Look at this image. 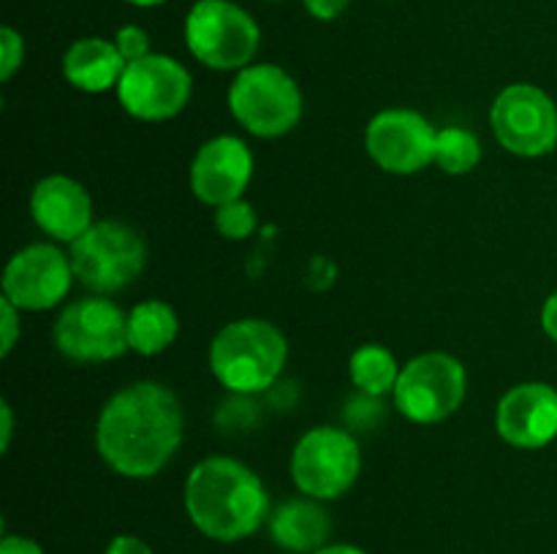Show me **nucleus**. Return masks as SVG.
<instances>
[{"label":"nucleus","instance_id":"obj_1","mask_svg":"<svg viewBox=\"0 0 557 554\" xmlns=\"http://www.w3.org/2000/svg\"><path fill=\"white\" fill-rule=\"evenodd\" d=\"M185 418L172 389L152 380L131 383L109 396L98 416L101 459L125 478H152L183 443Z\"/></svg>","mask_w":557,"mask_h":554},{"label":"nucleus","instance_id":"obj_2","mask_svg":"<svg viewBox=\"0 0 557 554\" xmlns=\"http://www.w3.org/2000/svg\"><path fill=\"white\" fill-rule=\"evenodd\" d=\"M185 511L201 536L234 543L270 519V494L248 465L232 456H207L185 481Z\"/></svg>","mask_w":557,"mask_h":554},{"label":"nucleus","instance_id":"obj_3","mask_svg":"<svg viewBox=\"0 0 557 554\" xmlns=\"http://www.w3.org/2000/svg\"><path fill=\"white\" fill-rule=\"evenodd\" d=\"M288 342L275 324L243 318L223 326L210 345V369L234 394H259L281 378Z\"/></svg>","mask_w":557,"mask_h":554},{"label":"nucleus","instance_id":"obj_4","mask_svg":"<svg viewBox=\"0 0 557 554\" xmlns=\"http://www.w3.org/2000/svg\"><path fill=\"white\" fill-rule=\"evenodd\" d=\"M228 109L234 119L253 136L277 139L302 117V92L294 76L281 65H248L228 87Z\"/></svg>","mask_w":557,"mask_h":554},{"label":"nucleus","instance_id":"obj_5","mask_svg":"<svg viewBox=\"0 0 557 554\" xmlns=\"http://www.w3.org/2000/svg\"><path fill=\"white\" fill-rule=\"evenodd\" d=\"M185 43L207 68L243 71L259 52L261 30L232 0H199L185 20Z\"/></svg>","mask_w":557,"mask_h":554},{"label":"nucleus","instance_id":"obj_6","mask_svg":"<svg viewBox=\"0 0 557 554\" xmlns=\"http://www.w3.org/2000/svg\"><path fill=\"white\" fill-rule=\"evenodd\" d=\"M71 266L76 280L92 293H117L145 269L147 250L139 234L120 221L92 223L71 242Z\"/></svg>","mask_w":557,"mask_h":554},{"label":"nucleus","instance_id":"obj_7","mask_svg":"<svg viewBox=\"0 0 557 554\" xmlns=\"http://www.w3.org/2000/svg\"><path fill=\"white\" fill-rule=\"evenodd\" d=\"M362 470V451L341 427H313L292 454V478L313 500H335L354 487Z\"/></svg>","mask_w":557,"mask_h":554},{"label":"nucleus","instance_id":"obj_8","mask_svg":"<svg viewBox=\"0 0 557 554\" xmlns=\"http://www.w3.org/2000/svg\"><path fill=\"white\" fill-rule=\"evenodd\" d=\"M468 375L460 358L449 353H422L400 369L395 386V405L408 421L438 424L457 413L466 400Z\"/></svg>","mask_w":557,"mask_h":554},{"label":"nucleus","instance_id":"obj_9","mask_svg":"<svg viewBox=\"0 0 557 554\" xmlns=\"http://www.w3.org/2000/svg\"><path fill=\"white\" fill-rule=\"evenodd\" d=\"M54 345L71 362H109L128 351V315L101 297L65 304L54 320Z\"/></svg>","mask_w":557,"mask_h":554},{"label":"nucleus","instance_id":"obj_10","mask_svg":"<svg viewBox=\"0 0 557 554\" xmlns=\"http://www.w3.org/2000/svg\"><path fill=\"white\" fill-rule=\"evenodd\" d=\"M493 134L520 158L547 155L557 147V106L536 85H509L490 112Z\"/></svg>","mask_w":557,"mask_h":554},{"label":"nucleus","instance_id":"obj_11","mask_svg":"<svg viewBox=\"0 0 557 554\" xmlns=\"http://www.w3.org/2000/svg\"><path fill=\"white\" fill-rule=\"evenodd\" d=\"M190 81L188 68L169 54H147V58L128 63L123 79L117 85V98L125 112L145 123L172 119L188 106Z\"/></svg>","mask_w":557,"mask_h":554},{"label":"nucleus","instance_id":"obj_12","mask_svg":"<svg viewBox=\"0 0 557 554\" xmlns=\"http://www.w3.org/2000/svg\"><path fill=\"white\" fill-rule=\"evenodd\" d=\"M438 130L413 109H386L364 130L368 155L389 174H417L435 158Z\"/></svg>","mask_w":557,"mask_h":554},{"label":"nucleus","instance_id":"obj_13","mask_svg":"<svg viewBox=\"0 0 557 554\" xmlns=\"http://www.w3.org/2000/svg\"><path fill=\"white\" fill-rule=\"evenodd\" d=\"M71 255L54 244H27L11 255L3 272V297L20 310H52L74 282Z\"/></svg>","mask_w":557,"mask_h":554},{"label":"nucleus","instance_id":"obj_14","mask_svg":"<svg viewBox=\"0 0 557 554\" xmlns=\"http://www.w3.org/2000/svg\"><path fill=\"white\" fill-rule=\"evenodd\" d=\"M253 177V155L237 136H215L205 141L190 163V190L210 206L243 199Z\"/></svg>","mask_w":557,"mask_h":554},{"label":"nucleus","instance_id":"obj_15","mask_svg":"<svg viewBox=\"0 0 557 554\" xmlns=\"http://www.w3.org/2000/svg\"><path fill=\"white\" fill-rule=\"evenodd\" d=\"M495 429L515 449L549 445L557 438V391L539 380L509 389L495 411Z\"/></svg>","mask_w":557,"mask_h":554},{"label":"nucleus","instance_id":"obj_16","mask_svg":"<svg viewBox=\"0 0 557 554\" xmlns=\"http://www.w3.org/2000/svg\"><path fill=\"white\" fill-rule=\"evenodd\" d=\"M30 215L36 226L58 242H76L92 226L90 193L76 179L52 174L33 188Z\"/></svg>","mask_w":557,"mask_h":554},{"label":"nucleus","instance_id":"obj_17","mask_svg":"<svg viewBox=\"0 0 557 554\" xmlns=\"http://www.w3.org/2000/svg\"><path fill=\"white\" fill-rule=\"evenodd\" d=\"M125 58L120 54L117 43L107 38H79L63 54V74L69 85L82 92H107L123 79Z\"/></svg>","mask_w":557,"mask_h":554},{"label":"nucleus","instance_id":"obj_18","mask_svg":"<svg viewBox=\"0 0 557 554\" xmlns=\"http://www.w3.org/2000/svg\"><path fill=\"white\" fill-rule=\"evenodd\" d=\"M332 532V519L319 500L292 498L270 514V536L281 549L294 554H313L326 546Z\"/></svg>","mask_w":557,"mask_h":554},{"label":"nucleus","instance_id":"obj_19","mask_svg":"<svg viewBox=\"0 0 557 554\" xmlns=\"http://www.w3.org/2000/svg\"><path fill=\"white\" fill-rule=\"evenodd\" d=\"M180 318L172 304L161 299L139 302L128 313V348L141 356H156L177 340Z\"/></svg>","mask_w":557,"mask_h":554},{"label":"nucleus","instance_id":"obj_20","mask_svg":"<svg viewBox=\"0 0 557 554\" xmlns=\"http://www.w3.org/2000/svg\"><path fill=\"white\" fill-rule=\"evenodd\" d=\"M351 380L364 391L368 396H384L395 391L397 378H400V364H397L395 353L389 348L379 345V342H368L354 351L351 364Z\"/></svg>","mask_w":557,"mask_h":554},{"label":"nucleus","instance_id":"obj_21","mask_svg":"<svg viewBox=\"0 0 557 554\" xmlns=\"http://www.w3.org/2000/svg\"><path fill=\"white\" fill-rule=\"evenodd\" d=\"M482 161V144H479L476 134H471L468 128H441L435 136V158L433 163H438V168H444L446 174H468L479 166Z\"/></svg>","mask_w":557,"mask_h":554},{"label":"nucleus","instance_id":"obj_22","mask_svg":"<svg viewBox=\"0 0 557 554\" xmlns=\"http://www.w3.org/2000/svg\"><path fill=\"white\" fill-rule=\"evenodd\" d=\"M256 223H259L256 210L245 199H237L215 210V228L226 239H248L256 231Z\"/></svg>","mask_w":557,"mask_h":554},{"label":"nucleus","instance_id":"obj_23","mask_svg":"<svg viewBox=\"0 0 557 554\" xmlns=\"http://www.w3.org/2000/svg\"><path fill=\"white\" fill-rule=\"evenodd\" d=\"M25 60V41L14 27L0 30V79L9 81Z\"/></svg>","mask_w":557,"mask_h":554},{"label":"nucleus","instance_id":"obj_24","mask_svg":"<svg viewBox=\"0 0 557 554\" xmlns=\"http://www.w3.org/2000/svg\"><path fill=\"white\" fill-rule=\"evenodd\" d=\"M114 43H117V49H120V54L125 58V63H136V60L152 54L150 52V36H147L139 25L120 27L117 36H114Z\"/></svg>","mask_w":557,"mask_h":554},{"label":"nucleus","instance_id":"obj_25","mask_svg":"<svg viewBox=\"0 0 557 554\" xmlns=\"http://www.w3.org/2000/svg\"><path fill=\"white\" fill-rule=\"evenodd\" d=\"M0 313H3V320H0V326H3V345H0V356H9L11 348L16 345V337H20V318H16L20 307H14V304L3 297L0 299Z\"/></svg>","mask_w":557,"mask_h":554},{"label":"nucleus","instance_id":"obj_26","mask_svg":"<svg viewBox=\"0 0 557 554\" xmlns=\"http://www.w3.org/2000/svg\"><path fill=\"white\" fill-rule=\"evenodd\" d=\"M302 3L305 9L310 11V16H315V20L321 22H330V20H337V16L348 9L351 0H302Z\"/></svg>","mask_w":557,"mask_h":554},{"label":"nucleus","instance_id":"obj_27","mask_svg":"<svg viewBox=\"0 0 557 554\" xmlns=\"http://www.w3.org/2000/svg\"><path fill=\"white\" fill-rule=\"evenodd\" d=\"M103 554H156L150 546H147L141 538L136 536H117L112 538V543L107 546Z\"/></svg>","mask_w":557,"mask_h":554},{"label":"nucleus","instance_id":"obj_28","mask_svg":"<svg viewBox=\"0 0 557 554\" xmlns=\"http://www.w3.org/2000/svg\"><path fill=\"white\" fill-rule=\"evenodd\" d=\"M0 554H47L36 541L25 536H3L0 541Z\"/></svg>","mask_w":557,"mask_h":554},{"label":"nucleus","instance_id":"obj_29","mask_svg":"<svg viewBox=\"0 0 557 554\" xmlns=\"http://www.w3.org/2000/svg\"><path fill=\"white\" fill-rule=\"evenodd\" d=\"M542 326H544V331H547L549 340L557 342V291L549 293V299L544 302Z\"/></svg>","mask_w":557,"mask_h":554},{"label":"nucleus","instance_id":"obj_30","mask_svg":"<svg viewBox=\"0 0 557 554\" xmlns=\"http://www.w3.org/2000/svg\"><path fill=\"white\" fill-rule=\"evenodd\" d=\"M0 416H3V443H0V449L9 451L11 432H14V416H11V405H9V402H3V405H0Z\"/></svg>","mask_w":557,"mask_h":554},{"label":"nucleus","instance_id":"obj_31","mask_svg":"<svg viewBox=\"0 0 557 554\" xmlns=\"http://www.w3.org/2000/svg\"><path fill=\"white\" fill-rule=\"evenodd\" d=\"M313 554H368L364 549L354 546V543H326V546H321L319 552Z\"/></svg>","mask_w":557,"mask_h":554},{"label":"nucleus","instance_id":"obj_32","mask_svg":"<svg viewBox=\"0 0 557 554\" xmlns=\"http://www.w3.org/2000/svg\"><path fill=\"white\" fill-rule=\"evenodd\" d=\"M125 3L139 5V9H152V5H161V3H166V0H125Z\"/></svg>","mask_w":557,"mask_h":554}]
</instances>
